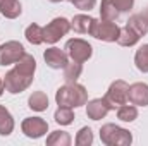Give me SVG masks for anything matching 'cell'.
<instances>
[{
    "label": "cell",
    "mask_w": 148,
    "mask_h": 146,
    "mask_svg": "<svg viewBox=\"0 0 148 146\" xmlns=\"http://www.w3.org/2000/svg\"><path fill=\"white\" fill-rule=\"evenodd\" d=\"M35 71H36V60L33 55L24 53L23 59H19L14 64V69H10L3 77V88L10 95L23 93L28 89L35 79Z\"/></svg>",
    "instance_id": "6da1fadb"
},
{
    "label": "cell",
    "mask_w": 148,
    "mask_h": 146,
    "mask_svg": "<svg viewBox=\"0 0 148 146\" xmlns=\"http://www.w3.org/2000/svg\"><path fill=\"white\" fill-rule=\"evenodd\" d=\"M55 102L59 107H71L77 108L86 105L88 102V91L83 84L77 83H66L64 86H60L55 93Z\"/></svg>",
    "instance_id": "7a4b0ae2"
},
{
    "label": "cell",
    "mask_w": 148,
    "mask_h": 146,
    "mask_svg": "<svg viewBox=\"0 0 148 146\" xmlns=\"http://www.w3.org/2000/svg\"><path fill=\"white\" fill-rule=\"evenodd\" d=\"M100 139L105 146H129L133 143V134L115 124H103L100 129Z\"/></svg>",
    "instance_id": "3957f363"
},
{
    "label": "cell",
    "mask_w": 148,
    "mask_h": 146,
    "mask_svg": "<svg viewBox=\"0 0 148 146\" xmlns=\"http://www.w3.org/2000/svg\"><path fill=\"white\" fill-rule=\"evenodd\" d=\"M127 89H129V84L126 81H122V79H117V81L112 83L109 86V89H107V93H105V96H103V100L109 105V108L115 110L121 105L129 103L127 102Z\"/></svg>",
    "instance_id": "277c9868"
},
{
    "label": "cell",
    "mask_w": 148,
    "mask_h": 146,
    "mask_svg": "<svg viewBox=\"0 0 148 146\" xmlns=\"http://www.w3.org/2000/svg\"><path fill=\"white\" fill-rule=\"evenodd\" d=\"M69 31H71V21H67L66 17H55L43 28V41L53 45Z\"/></svg>",
    "instance_id": "5b68a950"
},
{
    "label": "cell",
    "mask_w": 148,
    "mask_h": 146,
    "mask_svg": "<svg viewBox=\"0 0 148 146\" xmlns=\"http://www.w3.org/2000/svg\"><path fill=\"white\" fill-rule=\"evenodd\" d=\"M66 53L69 55L71 60L83 64L93 55V46L81 38H73L66 43Z\"/></svg>",
    "instance_id": "8992f818"
},
{
    "label": "cell",
    "mask_w": 148,
    "mask_h": 146,
    "mask_svg": "<svg viewBox=\"0 0 148 146\" xmlns=\"http://www.w3.org/2000/svg\"><path fill=\"white\" fill-rule=\"evenodd\" d=\"M121 33V28L115 24V21H103V19H97L93 28H91V36L97 38V40H102V41H107V43H114L117 41Z\"/></svg>",
    "instance_id": "52a82bcc"
},
{
    "label": "cell",
    "mask_w": 148,
    "mask_h": 146,
    "mask_svg": "<svg viewBox=\"0 0 148 146\" xmlns=\"http://www.w3.org/2000/svg\"><path fill=\"white\" fill-rule=\"evenodd\" d=\"M24 46L19 43V41H5L0 45V65H10V64H16L19 59H23L24 55Z\"/></svg>",
    "instance_id": "ba28073f"
},
{
    "label": "cell",
    "mask_w": 148,
    "mask_h": 146,
    "mask_svg": "<svg viewBox=\"0 0 148 146\" xmlns=\"http://www.w3.org/2000/svg\"><path fill=\"white\" fill-rule=\"evenodd\" d=\"M21 129L24 136L31 139H40L48 132V122L41 117H26L21 124Z\"/></svg>",
    "instance_id": "9c48e42d"
},
{
    "label": "cell",
    "mask_w": 148,
    "mask_h": 146,
    "mask_svg": "<svg viewBox=\"0 0 148 146\" xmlns=\"http://www.w3.org/2000/svg\"><path fill=\"white\" fill-rule=\"evenodd\" d=\"M43 59H45L47 65L52 67V69H64L66 64L69 62V55H67L64 50L57 48V46L47 48L45 53H43Z\"/></svg>",
    "instance_id": "30bf717a"
},
{
    "label": "cell",
    "mask_w": 148,
    "mask_h": 146,
    "mask_svg": "<svg viewBox=\"0 0 148 146\" xmlns=\"http://www.w3.org/2000/svg\"><path fill=\"white\" fill-rule=\"evenodd\" d=\"M127 102L136 107L148 105V84L147 83H134L127 89Z\"/></svg>",
    "instance_id": "8fae6325"
},
{
    "label": "cell",
    "mask_w": 148,
    "mask_h": 146,
    "mask_svg": "<svg viewBox=\"0 0 148 146\" xmlns=\"http://www.w3.org/2000/svg\"><path fill=\"white\" fill-rule=\"evenodd\" d=\"M109 112H110V108H109V105L105 103L103 98H95V100L86 102V115L91 120H100Z\"/></svg>",
    "instance_id": "7c38bea8"
},
{
    "label": "cell",
    "mask_w": 148,
    "mask_h": 146,
    "mask_svg": "<svg viewBox=\"0 0 148 146\" xmlns=\"http://www.w3.org/2000/svg\"><path fill=\"white\" fill-rule=\"evenodd\" d=\"M95 17L91 16H86V14H77L74 16L73 21H71V29H74L76 33H81V35H90L91 33V28L95 24Z\"/></svg>",
    "instance_id": "4fadbf2b"
},
{
    "label": "cell",
    "mask_w": 148,
    "mask_h": 146,
    "mask_svg": "<svg viewBox=\"0 0 148 146\" xmlns=\"http://www.w3.org/2000/svg\"><path fill=\"white\" fill-rule=\"evenodd\" d=\"M23 12L19 0H0V14L7 19H17Z\"/></svg>",
    "instance_id": "5bb4252c"
},
{
    "label": "cell",
    "mask_w": 148,
    "mask_h": 146,
    "mask_svg": "<svg viewBox=\"0 0 148 146\" xmlns=\"http://www.w3.org/2000/svg\"><path fill=\"white\" fill-rule=\"evenodd\" d=\"M140 35L133 29V28H129L127 24L124 26V28H121V33H119V38H117V43L121 45V46H134L138 41H140Z\"/></svg>",
    "instance_id": "9a60e30c"
},
{
    "label": "cell",
    "mask_w": 148,
    "mask_h": 146,
    "mask_svg": "<svg viewBox=\"0 0 148 146\" xmlns=\"http://www.w3.org/2000/svg\"><path fill=\"white\" fill-rule=\"evenodd\" d=\"M121 16L117 5L114 3V0H102L100 3V19L103 21H117Z\"/></svg>",
    "instance_id": "2e32d148"
},
{
    "label": "cell",
    "mask_w": 148,
    "mask_h": 146,
    "mask_svg": "<svg viewBox=\"0 0 148 146\" xmlns=\"http://www.w3.org/2000/svg\"><path fill=\"white\" fill-rule=\"evenodd\" d=\"M28 107L35 112H43L48 108V96L43 91H35L29 98H28Z\"/></svg>",
    "instance_id": "e0dca14e"
},
{
    "label": "cell",
    "mask_w": 148,
    "mask_h": 146,
    "mask_svg": "<svg viewBox=\"0 0 148 146\" xmlns=\"http://www.w3.org/2000/svg\"><path fill=\"white\" fill-rule=\"evenodd\" d=\"M12 131H14V119L9 110L3 105H0V136H9Z\"/></svg>",
    "instance_id": "ac0fdd59"
},
{
    "label": "cell",
    "mask_w": 148,
    "mask_h": 146,
    "mask_svg": "<svg viewBox=\"0 0 148 146\" xmlns=\"http://www.w3.org/2000/svg\"><path fill=\"white\" fill-rule=\"evenodd\" d=\"M83 72V65L79 62H67L64 67V81L66 83H77V79L81 77Z\"/></svg>",
    "instance_id": "d6986e66"
},
{
    "label": "cell",
    "mask_w": 148,
    "mask_h": 146,
    "mask_svg": "<svg viewBox=\"0 0 148 146\" xmlns=\"http://www.w3.org/2000/svg\"><path fill=\"white\" fill-rule=\"evenodd\" d=\"M53 119L59 126H71L74 122V112L71 107H59L53 113Z\"/></svg>",
    "instance_id": "ffe728a7"
},
{
    "label": "cell",
    "mask_w": 148,
    "mask_h": 146,
    "mask_svg": "<svg viewBox=\"0 0 148 146\" xmlns=\"http://www.w3.org/2000/svg\"><path fill=\"white\" fill-rule=\"evenodd\" d=\"M24 36L31 45H41L43 43V28L40 24H36V23H33V24H29L26 28Z\"/></svg>",
    "instance_id": "44dd1931"
},
{
    "label": "cell",
    "mask_w": 148,
    "mask_h": 146,
    "mask_svg": "<svg viewBox=\"0 0 148 146\" xmlns=\"http://www.w3.org/2000/svg\"><path fill=\"white\" fill-rule=\"evenodd\" d=\"M134 64L140 72H148V43L141 45L134 53Z\"/></svg>",
    "instance_id": "7402d4cb"
},
{
    "label": "cell",
    "mask_w": 148,
    "mask_h": 146,
    "mask_svg": "<svg viewBox=\"0 0 148 146\" xmlns=\"http://www.w3.org/2000/svg\"><path fill=\"white\" fill-rule=\"evenodd\" d=\"M117 119L119 120H122V122H133V120H136L138 119V108H136V105H129V103H126V105H121L119 108H117Z\"/></svg>",
    "instance_id": "603a6c76"
},
{
    "label": "cell",
    "mask_w": 148,
    "mask_h": 146,
    "mask_svg": "<svg viewBox=\"0 0 148 146\" xmlns=\"http://www.w3.org/2000/svg\"><path fill=\"white\" fill-rule=\"evenodd\" d=\"M47 145L48 146H69L71 145V136L66 131H53L47 138Z\"/></svg>",
    "instance_id": "cb8c5ba5"
},
{
    "label": "cell",
    "mask_w": 148,
    "mask_h": 146,
    "mask_svg": "<svg viewBox=\"0 0 148 146\" xmlns=\"http://www.w3.org/2000/svg\"><path fill=\"white\" fill-rule=\"evenodd\" d=\"M127 26L133 28L140 36H145L148 33V23L143 19L141 14H133V16L129 17V21H127Z\"/></svg>",
    "instance_id": "d4e9b609"
},
{
    "label": "cell",
    "mask_w": 148,
    "mask_h": 146,
    "mask_svg": "<svg viewBox=\"0 0 148 146\" xmlns=\"http://www.w3.org/2000/svg\"><path fill=\"white\" fill-rule=\"evenodd\" d=\"M74 143L77 146H90L93 145V131L90 127H81L76 134V139Z\"/></svg>",
    "instance_id": "484cf974"
},
{
    "label": "cell",
    "mask_w": 148,
    "mask_h": 146,
    "mask_svg": "<svg viewBox=\"0 0 148 146\" xmlns=\"http://www.w3.org/2000/svg\"><path fill=\"white\" fill-rule=\"evenodd\" d=\"M69 2L79 10H91L97 5V0H69Z\"/></svg>",
    "instance_id": "4316f807"
},
{
    "label": "cell",
    "mask_w": 148,
    "mask_h": 146,
    "mask_svg": "<svg viewBox=\"0 0 148 146\" xmlns=\"http://www.w3.org/2000/svg\"><path fill=\"white\" fill-rule=\"evenodd\" d=\"M114 3L117 5L119 12H121V14H124V12H129V10L133 9L134 0H114Z\"/></svg>",
    "instance_id": "83f0119b"
},
{
    "label": "cell",
    "mask_w": 148,
    "mask_h": 146,
    "mask_svg": "<svg viewBox=\"0 0 148 146\" xmlns=\"http://www.w3.org/2000/svg\"><path fill=\"white\" fill-rule=\"evenodd\" d=\"M140 14L143 16V19H145V21H147V23H148V7H147V9H145V10H143V12H140Z\"/></svg>",
    "instance_id": "f1b7e54d"
},
{
    "label": "cell",
    "mask_w": 148,
    "mask_h": 146,
    "mask_svg": "<svg viewBox=\"0 0 148 146\" xmlns=\"http://www.w3.org/2000/svg\"><path fill=\"white\" fill-rule=\"evenodd\" d=\"M3 91H5V88H3V79L0 77V96L3 95Z\"/></svg>",
    "instance_id": "f546056e"
},
{
    "label": "cell",
    "mask_w": 148,
    "mask_h": 146,
    "mask_svg": "<svg viewBox=\"0 0 148 146\" xmlns=\"http://www.w3.org/2000/svg\"><path fill=\"white\" fill-rule=\"evenodd\" d=\"M48 2H52V3H59V2H64V0H48Z\"/></svg>",
    "instance_id": "4dcf8cb0"
}]
</instances>
